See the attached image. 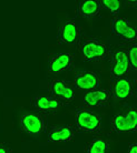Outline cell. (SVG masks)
Instances as JSON below:
<instances>
[{"instance_id":"obj_18","label":"cell","mask_w":137,"mask_h":153,"mask_svg":"<svg viewBox=\"0 0 137 153\" xmlns=\"http://www.w3.org/2000/svg\"><path fill=\"white\" fill-rule=\"evenodd\" d=\"M99 2L102 4V7H104L111 12V17L117 16L119 10L123 7L122 1H119V0H103V1H99Z\"/></svg>"},{"instance_id":"obj_5","label":"cell","mask_w":137,"mask_h":153,"mask_svg":"<svg viewBox=\"0 0 137 153\" xmlns=\"http://www.w3.org/2000/svg\"><path fill=\"white\" fill-rule=\"evenodd\" d=\"M20 131L28 135H39L46 131V115L39 111L25 112L19 119Z\"/></svg>"},{"instance_id":"obj_20","label":"cell","mask_w":137,"mask_h":153,"mask_svg":"<svg viewBox=\"0 0 137 153\" xmlns=\"http://www.w3.org/2000/svg\"><path fill=\"white\" fill-rule=\"evenodd\" d=\"M128 153H137V143L132 142L128 146Z\"/></svg>"},{"instance_id":"obj_14","label":"cell","mask_w":137,"mask_h":153,"mask_svg":"<svg viewBox=\"0 0 137 153\" xmlns=\"http://www.w3.org/2000/svg\"><path fill=\"white\" fill-rule=\"evenodd\" d=\"M75 137L72 124H57L47 129V141L51 143H67Z\"/></svg>"},{"instance_id":"obj_2","label":"cell","mask_w":137,"mask_h":153,"mask_svg":"<svg viewBox=\"0 0 137 153\" xmlns=\"http://www.w3.org/2000/svg\"><path fill=\"white\" fill-rule=\"evenodd\" d=\"M74 118H75L74 128H76V130L81 133L97 135L103 131L100 115L95 110L78 107L75 109Z\"/></svg>"},{"instance_id":"obj_17","label":"cell","mask_w":137,"mask_h":153,"mask_svg":"<svg viewBox=\"0 0 137 153\" xmlns=\"http://www.w3.org/2000/svg\"><path fill=\"white\" fill-rule=\"evenodd\" d=\"M126 52H127V59L129 63V68L132 71H137V45H125Z\"/></svg>"},{"instance_id":"obj_7","label":"cell","mask_w":137,"mask_h":153,"mask_svg":"<svg viewBox=\"0 0 137 153\" xmlns=\"http://www.w3.org/2000/svg\"><path fill=\"white\" fill-rule=\"evenodd\" d=\"M111 92V99L118 102H127L132 99L135 93V83L134 81L127 76L111 79V88L108 89Z\"/></svg>"},{"instance_id":"obj_15","label":"cell","mask_w":137,"mask_h":153,"mask_svg":"<svg viewBox=\"0 0 137 153\" xmlns=\"http://www.w3.org/2000/svg\"><path fill=\"white\" fill-rule=\"evenodd\" d=\"M103 7L98 0H84L77 6V13L85 19H91L102 13Z\"/></svg>"},{"instance_id":"obj_11","label":"cell","mask_w":137,"mask_h":153,"mask_svg":"<svg viewBox=\"0 0 137 153\" xmlns=\"http://www.w3.org/2000/svg\"><path fill=\"white\" fill-rule=\"evenodd\" d=\"M32 105H34L36 111L41 112L42 114H45L46 117L50 114H53L60 110V108L64 105L58 99H56L55 97L51 94H36L32 97Z\"/></svg>"},{"instance_id":"obj_1","label":"cell","mask_w":137,"mask_h":153,"mask_svg":"<svg viewBox=\"0 0 137 153\" xmlns=\"http://www.w3.org/2000/svg\"><path fill=\"white\" fill-rule=\"evenodd\" d=\"M77 50L83 60L90 63H102L109 58L111 47L100 37H80Z\"/></svg>"},{"instance_id":"obj_6","label":"cell","mask_w":137,"mask_h":153,"mask_svg":"<svg viewBox=\"0 0 137 153\" xmlns=\"http://www.w3.org/2000/svg\"><path fill=\"white\" fill-rule=\"evenodd\" d=\"M111 79H118L127 76L129 73L130 68L127 59L125 45L111 48Z\"/></svg>"},{"instance_id":"obj_19","label":"cell","mask_w":137,"mask_h":153,"mask_svg":"<svg viewBox=\"0 0 137 153\" xmlns=\"http://www.w3.org/2000/svg\"><path fill=\"white\" fill-rule=\"evenodd\" d=\"M0 153H12L10 144H8L6 142H0Z\"/></svg>"},{"instance_id":"obj_9","label":"cell","mask_w":137,"mask_h":153,"mask_svg":"<svg viewBox=\"0 0 137 153\" xmlns=\"http://www.w3.org/2000/svg\"><path fill=\"white\" fill-rule=\"evenodd\" d=\"M49 94L58 99L62 104H70L75 99V88L72 83L55 78L49 82Z\"/></svg>"},{"instance_id":"obj_8","label":"cell","mask_w":137,"mask_h":153,"mask_svg":"<svg viewBox=\"0 0 137 153\" xmlns=\"http://www.w3.org/2000/svg\"><path fill=\"white\" fill-rule=\"evenodd\" d=\"M111 100V92L106 88H98L84 92L81 96V107L88 109H102L107 107Z\"/></svg>"},{"instance_id":"obj_4","label":"cell","mask_w":137,"mask_h":153,"mask_svg":"<svg viewBox=\"0 0 137 153\" xmlns=\"http://www.w3.org/2000/svg\"><path fill=\"white\" fill-rule=\"evenodd\" d=\"M111 30L113 36L123 41L125 45L136 43V27L126 17L118 15L111 17Z\"/></svg>"},{"instance_id":"obj_13","label":"cell","mask_w":137,"mask_h":153,"mask_svg":"<svg viewBox=\"0 0 137 153\" xmlns=\"http://www.w3.org/2000/svg\"><path fill=\"white\" fill-rule=\"evenodd\" d=\"M72 87L81 91H91L100 87V78L94 71H78L75 74Z\"/></svg>"},{"instance_id":"obj_10","label":"cell","mask_w":137,"mask_h":153,"mask_svg":"<svg viewBox=\"0 0 137 153\" xmlns=\"http://www.w3.org/2000/svg\"><path fill=\"white\" fill-rule=\"evenodd\" d=\"M80 27L75 19H67L58 29V43L65 46H76L80 39Z\"/></svg>"},{"instance_id":"obj_16","label":"cell","mask_w":137,"mask_h":153,"mask_svg":"<svg viewBox=\"0 0 137 153\" xmlns=\"http://www.w3.org/2000/svg\"><path fill=\"white\" fill-rule=\"evenodd\" d=\"M85 153H111L109 139L104 134H97L85 146Z\"/></svg>"},{"instance_id":"obj_3","label":"cell","mask_w":137,"mask_h":153,"mask_svg":"<svg viewBox=\"0 0 137 153\" xmlns=\"http://www.w3.org/2000/svg\"><path fill=\"white\" fill-rule=\"evenodd\" d=\"M137 128V109L136 105H128L111 119V130L116 133H130L135 132Z\"/></svg>"},{"instance_id":"obj_12","label":"cell","mask_w":137,"mask_h":153,"mask_svg":"<svg viewBox=\"0 0 137 153\" xmlns=\"http://www.w3.org/2000/svg\"><path fill=\"white\" fill-rule=\"evenodd\" d=\"M75 57L70 52L53 53L48 59V71L53 74H58L68 71L74 65Z\"/></svg>"}]
</instances>
